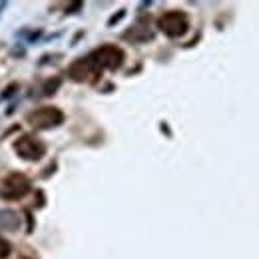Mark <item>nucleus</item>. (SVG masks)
I'll return each mask as SVG.
<instances>
[{"label":"nucleus","mask_w":259,"mask_h":259,"mask_svg":"<svg viewBox=\"0 0 259 259\" xmlns=\"http://www.w3.org/2000/svg\"><path fill=\"white\" fill-rule=\"evenodd\" d=\"M30 192V180L22 174H10L0 182V197L2 199H20Z\"/></svg>","instance_id":"1"},{"label":"nucleus","mask_w":259,"mask_h":259,"mask_svg":"<svg viewBox=\"0 0 259 259\" xmlns=\"http://www.w3.org/2000/svg\"><path fill=\"white\" fill-rule=\"evenodd\" d=\"M26 120L34 130H50L54 126H60L64 116L56 108H38L26 116Z\"/></svg>","instance_id":"2"},{"label":"nucleus","mask_w":259,"mask_h":259,"mask_svg":"<svg viewBox=\"0 0 259 259\" xmlns=\"http://www.w3.org/2000/svg\"><path fill=\"white\" fill-rule=\"evenodd\" d=\"M14 150L16 154L22 158V160H28V162H36L44 156V146L38 138L34 136H22L14 142Z\"/></svg>","instance_id":"3"},{"label":"nucleus","mask_w":259,"mask_h":259,"mask_svg":"<svg viewBox=\"0 0 259 259\" xmlns=\"http://www.w3.org/2000/svg\"><path fill=\"white\" fill-rule=\"evenodd\" d=\"M68 72H70V78L76 80V82H94L98 76H100V68L92 60V56L82 58V60H76L74 64L70 66Z\"/></svg>","instance_id":"4"},{"label":"nucleus","mask_w":259,"mask_h":259,"mask_svg":"<svg viewBox=\"0 0 259 259\" xmlns=\"http://www.w3.org/2000/svg\"><path fill=\"white\" fill-rule=\"evenodd\" d=\"M160 30L169 38H178L188 30V18L182 12H167L160 18Z\"/></svg>","instance_id":"5"},{"label":"nucleus","mask_w":259,"mask_h":259,"mask_svg":"<svg viewBox=\"0 0 259 259\" xmlns=\"http://www.w3.org/2000/svg\"><path fill=\"white\" fill-rule=\"evenodd\" d=\"M92 60L96 62V66L102 70V68H110V70H116L120 68L122 62H124V54L120 48L116 46H102L100 50H96L92 54Z\"/></svg>","instance_id":"6"},{"label":"nucleus","mask_w":259,"mask_h":259,"mask_svg":"<svg viewBox=\"0 0 259 259\" xmlns=\"http://www.w3.org/2000/svg\"><path fill=\"white\" fill-rule=\"evenodd\" d=\"M8 255H10V243L0 237V259L8 257Z\"/></svg>","instance_id":"7"}]
</instances>
